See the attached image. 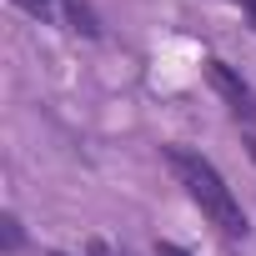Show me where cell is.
Segmentation results:
<instances>
[{
	"mask_svg": "<svg viewBox=\"0 0 256 256\" xmlns=\"http://www.w3.org/2000/svg\"><path fill=\"white\" fill-rule=\"evenodd\" d=\"M166 166L176 171V181L186 186V196H191V206L221 231V236H231V241H241L251 226H246V211H241V201H236V191L226 186V176L201 156V151H186V146H171L166 151Z\"/></svg>",
	"mask_w": 256,
	"mask_h": 256,
	"instance_id": "1",
	"label": "cell"
},
{
	"mask_svg": "<svg viewBox=\"0 0 256 256\" xmlns=\"http://www.w3.org/2000/svg\"><path fill=\"white\" fill-rule=\"evenodd\" d=\"M10 6H20V10L36 16V20H56V26H66V30H80V36H96V30H100L86 0H10Z\"/></svg>",
	"mask_w": 256,
	"mask_h": 256,
	"instance_id": "2",
	"label": "cell"
},
{
	"mask_svg": "<svg viewBox=\"0 0 256 256\" xmlns=\"http://www.w3.org/2000/svg\"><path fill=\"white\" fill-rule=\"evenodd\" d=\"M206 76H211V86L226 96V106L236 110V120H256V90H251L226 60H206Z\"/></svg>",
	"mask_w": 256,
	"mask_h": 256,
	"instance_id": "3",
	"label": "cell"
},
{
	"mask_svg": "<svg viewBox=\"0 0 256 256\" xmlns=\"http://www.w3.org/2000/svg\"><path fill=\"white\" fill-rule=\"evenodd\" d=\"M6 246H10V251L20 246V226H16V216H6Z\"/></svg>",
	"mask_w": 256,
	"mask_h": 256,
	"instance_id": "4",
	"label": "cell"
},
{
	"mask_svg": "<svg viewBox=\"0 0 256 256\" xmlns=\"http://www.w3.org/2000/svg\"><path fill=\"white\" fill-rule=\"evenodd\" d=\"M90 256H131V251H116V246H106V241H90Z\"/></svg>",
	"mask_w": 256,
	"mask_h": 256,
	"instance_id": "5",
	"label": "cell"
},
{
	"mask_svg": "<svg viewBox=\"0 0 256 256\" xmlns=\"http://www.w3.org/2000/svg\"><path fill=\"white\" fill-rule=\"evenodd\" d=\"M156 256H186V251H181L176 241H161V246H156Z\"/></svg>",
	"mask_w": 256,
	"mask_h": 256,
	"instance_id": "6",
	"label": "cell"
},
{
	"mask_svg": "<svg viewBox=\"0 0 256 256\" xmlns=\"http://www.w3.org/2000/svg\"><path fill=\"white\" fill-rule=\"evenodd\" d=\"M231 6H241V10L251 16V26H256V0H231Z\"/></svg>",
	"mask_w": 256,
	"mask_h": 256,
	"instance_id": "7",
	"label": "cell"
},
{
	"mask_svg": "<svg viewBox=\"0 0 256 256\" xmlns=\"http://www.w3.org/2000/svg\"><path fill=\"white\" fill-rule=\"evenodd\" d=\"M50 256H66V251H50Z\"/></svg>",
	"mask_w": 256,
	"mask_h": 256,
	"instance_id": "8",
	"label": "cell"
},
{
	"mask_svg": "<svg viewBox=\"0 0 256 256\" xmlns=\"http://www.w3.org/2000/svg\"><path fill=\"white\" fill-rule=\"evenodd\" d=\"M251 156H256V141H251Z\"/></svg>",
	"mask_w": 256,
	"mask_h": 256,
	"instance_id": "9",
	"label": "cell"
}]
</instances>
